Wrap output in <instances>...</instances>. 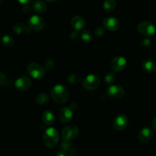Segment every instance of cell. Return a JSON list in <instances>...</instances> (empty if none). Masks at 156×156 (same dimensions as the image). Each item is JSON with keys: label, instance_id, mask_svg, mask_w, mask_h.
I'll return each instance as SVG.
<instances>
[{"label": "cell", "instance_id": "25", "mask_svg": "<svg viewBox=\"0 0 156 156\" xmlns=\"http://www.w3.org/2000/svg\"><path fill=\"white\" fill-rule=\"evenodd\" d=\"M68 82L73 85H76L80 82V76L76 73L70 74L68 77Z\"/></svg>", "mask_w": 156, "mask_h": 156}, {"label": "cell", "instance_id": "2", "mask_svg": "<svg viewBox=\"0 0 156 156\" xmlns=\"http://www.w3.org/2000/svg\"><path fill=\"white\" fill-rule=\"evenodd\" d=\"M59 133L55 128L50 127L47 129L43 136V142L48 148H53L59 143Z\"/></svg>", "mask_w": 156, "mask_h": 156}, {"label": "cell", "instance_id": "15", "mask_svg": "<svg viewBox=\"0 0 156 156\" xmlns=\"http://www.w3.org/2000/svg\"><path fill=\"white\" fill-rule=\"evenodd\" d=\"M71 25L75 30H82L85 25V21L82 17L76 15L72 18Z\"/></svg>", "mask_w": 156, "mask_h": 156}, {"label": "cell", "instance_id": "14", "mask_svg": "<svg viewBox=\"0 0 156 156\" xmlns=\"http://www.w3.org/2000/svg\"><path fill=\"white\" fill-rule=\"evenodd\" d=\"M73 118V110L68 107L62 108L59 112V119L62 123H67Z\"/></svg>", "mask_w": 156, "mask_h": 156}, {"label": "cell", "instance_id": "29", "mask_svg": "<svg viewBox=\"0 0 156 156\" xmlns=\"http://www.w3.org/2000/svg\"><path fill=\"white\" fill-rule=\"evenodd\" d=\"M54 61L53 59H47L46 60L45 63H44V66H45L46 69H53L54 67Z\"/></svg>", "mask_w": 156, "mask_h": 156}, {"label": "cell", "instance_id": "3", "mask_svg": "<svg viewBox=\"0 0 156 156\" xmlns=\"http://www.w3.org/2000/svg\"><path fill=\"white\" fill-rule=\"evenodd\" d=\"M137 30L143 36L152 37L155 34L156 27L155 24H153L150 21H144L138 24Z\"/></svg>", "mask_w": 156, "mask_h": 156}, {"label": "cell", "instance_id": "22", "mask_svg": "<svg viewBox=\"0 0 156 156\" xmlns=\"http://www.w3.org/2000/svg\"><path fill=\"white\" fill-rule=\"evenodd\" d=\"M14 42L15 41H14L13 37L9 35H4L1 39V44L5 47H12L14 44Z\"/></svg>", "mask_w": 156, "mask_h": 156}, {"label": "cell", "instance_id": "31", "mask_svg": "<svg viewBox=\"0 0 156 156\" xmlns=\"http://www.w3.org/2000/svg\"><path fill=\"white\" fill-rule=\"evenodd\" d=\"M5 79H6L5 75L3 73H2V72H0V85L4 84Z\"/></svg>", "mask_w": 156, "mask_h": 156}, {"label": "cell", "instance_id": "1", "mask_svg": "<svg viewBox=\"0 0 156 156\" xmlns=\"http://www.w3.org/2000/svg\"><path fill=\"white\" fill-rule=\"evenodd\" d=\"M51 96L58 104H63L69 99V91L62 85H56L51 90Z\"/></svg>", "mask_w": 156, "mask_h": 156}, {"label": "cell", "instance_id": "23", "mask_svg": "<svg viewBox=\"0 0 156 156\" xmlns=\"http://www.w3.org/2000/svg\"><path fill=\"white\" fill-rule=\"evenodd\" d=\"M81 38H82V41H84L85 43H89L92 41V34H91V32L88 30H84L82 32V34H81Z\"/></svg>", "mask_w": 156, "mask_h": 156}, {"label": "cell", "instance_id": "18", "mask_svg": "<svg viewBox=\"0 0 156 156\" xmlns=\"http://www.w3.org/2000/svg\"><path fill=\"white\" fill-rule=\"evenodd\" d=\"M54 114L50 111H45L42 114V120L47 126H51L54 123Z\"/></svg>", "mask_w": 156, "mask_h": 156}, {"label": "cell", "instance_id": "13", "mask_svg": "<svg viewBox=\"0 0 156 156\" xmlns=\"http://www.w3.org/2000/svg\"><path fill=\"white\" fill-rule=\"evenodd\" d=\"M152 136H153V133H152V129L149 126H145L139 132L138 139L140 142L146 143L150 141Z\"/></svg>", "mask_w": 156, "mask_h": 156}, {"label": "cell", "instance_id": "6", "mask_svg": "<svg viewBox=\"0 0 156 156\" xmlns=\"http://www.w3.org/2000/svg\"><path fill=\"white\" fill-rule=\"evenodd\" d=\"M129 123V120H128L127 116L125 114H118L117 117L114 118V122H113V128L116 130L122 131L126 129Z\"/></svg>", "mask_w": 156, "mask_h": 156}, {"label": "cell", "instance_id": "5", "mask_svg": "<svg viewBox=\"0 0 156 156\" xmlns=\"http://www.w3.org/2000/svg\"><path fill=\"white\" fill-rule=\"evenodd\" d=\"M27 73L34 79H41L45 76V69L37 62H31L27 66Z\"/></svg>", "mask_w": 156, "mask_h": 156}, {"label": "cell", "instance_id": "35", "mask_svg": "<svg viewBox=\"0 0 156 156\" xmlns=\"http://www.w3.org/2000/svg\"><path fill=\"white\" fill-rule=\"evenodd\" d=\"M18 2H19L21 4H23V5H27L29 2H30L32 1V0H18Z\"/></svg>", "mask_w": 156, "mask_h": 156}, {"label": "cell", "instance_id": "37", "mask_svg": "<svg viewBox=\"0 0 156 156\" xmlns=\"http://www.w3.org/2000/svg\"><path fill=\"white\" fill-rule=\"evenodd\" d=\"M46 2H53L56 1V0H45Z\"/></svg>", "mask_w": 156, "mask_h": 156}, {"label": "cell", "instance_id": "7", "mask_svg": "<svg viewBox=\"0 0 156 156\" xmlns=\"http://www.w3.org/2000/svg\"><path fill=\"white\" fill-rule=\"evenodd\" d=\"M124 94V89L120 85H113L108 89V96L112 100H119L123 97Z\"/></svg>", "mask_w": 156, "mask_h": 156}, {"label": "cell", "instance_id": "36", "mask_svg": "<svg viewBox=\"0 0 156 156\" xmlns=\"http://www.w3.org/2000/svg\"><path fill=\"white\" fill-rule=\"evenodd\" d=\"M152 128L154 129V130L156 131V117L153 119V121H152Z\"/></svg>", "mask_w": 156, "mask_h": 156}, {"label": "cell", "instance_id": "11", "mask_svg": "<svg viewBox=\"0 0 156 156\" xmlns=\"http://www.w3.org/2000/svg\"><path fill=\"white\" fill-rule=\"evenodd\" d=\"M126 63H127V62H126V58L121 56H117L111 60V67L113 71L119 73V72H121L122 70L124 69Z\"/></svg>", "mask_w": 156, "mask_h": 156}, {"label": "cell", "instance_id": "26", "mask_svg": "<svg viewBox=\"0 0 156 156\" xmlns=\"http://www.w3.org/2000/svg\"><path fill=\"white\" fill-rule=\"evenodd\" d=\"M105 29L104 27L101 26H98L94 30V35L97 36L98 37H101L105 36Z\"/></svg>", "mask_w": 156, "mask_h": 156}, {"label": "cell", "instance_id": "27", "mask_svg": "<svg viewBox=\"0 0 156 156\" xmlns=\"http://www.w3.org/2000/svg\"><path fill=\"white\" fill-rule=\"evenodd\" d=\"M151 44H152V43H151L150 40L146 38V39L143 40V41L140 43V48L143 49V50H146V49L149 48V47L151 46Z\"/></svg>", "mask_w": 156, "mask_h": 156}, {"label": "cell", "instance_id": "9", "mask_svg": "<svg viewBox=\"0 0 156 156\" xmlns=\"http://www.w3.org/2000/svg\"><path fill=\"white\" fill-rule=\"evenodd\" d=\"M103 25L105 30L110 31H117L120 29V21L114 17H108L103 20Z\"/></svg>", "mask_w": 156, "mask_h": 156}, {"label": "cell", "instance_id": "10", "mask_svg": "<svg viewBox=\"0 0 156 156\" xmlns=\"http://www.w3.org/2000/svg\"><path fill=\"white\" fill-rule=\"evenodd\" d=\"M28 26L32 30H41L45 26V21L39 15H32L28 19Z\"/></svg>", "mask_w": 156, "mask_h": 156}, {"label": "cell", "instance_id": "38", "mask_svg": "<svg viewBox=\"0 0 156 156\" xmlns=\"http://www.w3.org/2000/svg\"><path fill=\"white\" fill-rule=\"evenodd\" d=\"M3 2V0H0V3H2Z\"/></svg>", "mask_w": 156, "mask_h": 156}, {"label": "cell", "instance_id": "21", "mask_svg": "<svg viewBox=\"0 0 156 156\" xmlns=\"http://www.w3.org/2000/svg\"><path fill=\"white\" fill-rule=\"evenodd\" d=\"M49 101V95L45 93H41L38 94L36 98V102L39 105H45Z\"/></svg>", "mask_w": 156, "mask_h": 156}, {"label": "cell", "instance_id": "19", "mask_svg": "<svg viewBox=\"0 0 156 156\" xmlns=\"http://www.w3.org/2000/svg\"><path fill=\"white\" fill-rule=\"evenodd\" d=\"M13 30L15 33L18 34H21L23 33H29L30 32V28L25 24H22V23H15L13 25Z\"/></svg>", "mask_w": 156, "mask_h": 156}, {"label": "cell", "instance_id": "30", "mask_svg": "<svg viewBox=\"0 0 156 156\" xmlns=\"http://www.w3.org/2000/svg\"><path fill=\"white\" fill-rule=\"evenodd\" d=\"M78 37H79V35H78V33L76 32V30H75V31H73L70 33L69 34V38L71 41H76V40L78 39Z\"/></svg>", "mask_w": 156, "mask_h": 156}, {"label": "cell", "instance_id": "4", "mask_svg": "<svg viewBox=\"0 0 156 156\" xmlns=\"http://www.w3.org/2000/svg\"><path fill=\"white\" fill-rule=\"evenodd\" d=\"M101 84V79L98 76L94 74L88 75L84 79L83 85L84 88L86 89L87 91H94L97 89Z\"/></svg>", "mask_w": 156, "mask_h": 156}, {"label": "cell", "instance_id": "34", "mask_svg": "<svg viewBox=\"0 0 156 156\" xmlns=\"http://www.w3.org/2000/svg\"><path fill=\"white\" fill-rule=\"evenodd\" d=\"M3 85H4L5 87H6V88H9V87H11L12 85V80H10V79H5V81L4 84H3Z\"/></svg>", "mask_w": 156, "mask_h": 156}, {"label": "cell", "instance_id": "28", "mask_svg": "<svg viewBox=\"0 0 156 156\" xmlns=\"http://www.w3.org/2000/svg\"><path fill=\"white\" fill-rule=\"evenodd\" d=\"M61 149L63 151H66V152H68V151L70 149H72V144L69 143V141H65L64 140L63 143L61 144Z\"/></svg>", "mask_w": 156, "mask_h": 156}, {"label": "cell", "instance_id": "17", "mask_svg": "<svg viewBox=\"0 0 156 156\" xmlns=\"http://www.w3.org/2000/svg\"><path fill=\"white\" fill-rule=\"evenodd\" d=\"M32 9L37 13H44L47 9V5L41 0H36L32 3Z\"/></svg>", "mask_w": 156, "mask_h": 156}, {"label": "cell", "instance_id": "24", "mask_svg": "<svg viewBox=\"0 0 156 156\" xmlns=\"http://www.w3.org/2000/svg\"><path fill=\"white\" fill-rule=\"evenodd\" d=\"M116 80V75L114 74V72H110L106 74L105 77V82L107 84H113Z\"/></svg>", "mask_w": 156, "mask_h": 156}, {"label": "cell", "instance_id": "20", "mask_svg": "<svg viewBox=\"0 0 156 156\" xmlns=\"http://www.w3.org/2000/svg\"><path fill=\"white\" fill-rule=\"evenodd\" d=\"M117 6L116 0H105L103 3V9L107 13H111L114 12Z\"/></svg>", "mask_w": 156, "mask_h": 156}, {"label": "cell", "instance_id": "12", "mask_svg": "<svg viewBox=\"0 0 156 156\" xmlns=\"http://www.w3.org/2000/svg\"><path fill=\"white\" fill-rule=\"evenodd\" d=\"M31 85V79L27 76H21V77L18 78L15 82V87L20 91H27L28 88H30Z\"/></svg>", "mask_w": 156, "mask_h": 156}, {"label": "cell", "instance_id": "8", "mask_svg": "<svg viewBox=\"0 0 156 156\" xmlns=\"http://www.w3.org/2000/svg\"><path fill=\"white\" fill-rule=\"evenodd\" d=\"M79 133V129L75 125H71L64 128L62 130V136L65 141H70L78 136Z\"/></svg>", "mask_w": 156, "mask_h": 156}, {"label": "cell", "instance_id": "32", "mask_svg": "<svg viewBox=\"0 0 156 156\" xmlns=\"http://www.w3.org/2000/svg\"><path fill=\"white\" fill-rule=\"evenodd\" d=\"M22 11L25 14H29L30 12V8L27 5H24L22 8Z\"/></svg>", "mask_w": 156, "mask_h": 156}, {"label": "cell", "instance_id": "16", "mask_svg": "<svg viewBox=\"0 0 156 156\" xmlns=\"http://www.w3.org/2000/svg\"><path fill=\"white\" fill-rule=\"evenodd\" d=\"M142 69L147 73H154L156 71V64L150 59H146L142 63Z\"/></svg>", "mask_w": 156, "mask_h": 156}, {"label": "cell", "instance_id": "33", "mask_svg": "<svg viewBox=\"0 0 156 156\" xmlns=\"http://www.w3.org/2000/svg\"><path fill=\"white\" fill-rule=\"evenodd\" d=\"M56 156H71V155H70V154L69 153V152L62 150V151H59V152H57Z\"/></svg>", "mask_w": 156, "mask_h": 156}]
</instances>
